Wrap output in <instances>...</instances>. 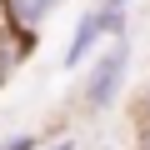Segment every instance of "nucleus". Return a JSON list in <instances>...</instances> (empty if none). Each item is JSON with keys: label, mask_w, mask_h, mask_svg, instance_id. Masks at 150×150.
I'll list each match as a JSON object with an SVG mask.
<instances>
[{"label": "nucleus", "mask_w": 150, "mask_h": 150, "mask_svg": "<svg viewBox=\"0 0 150 150\" xmlns=\"http://www.w3.org/2000/svg\"><path fill=\"white\" fill-rule=\"evenodd\" d=\"M125 75H130V40H110L90 65H85V85H80V105L90 115L110 110L120 95H125Z\"/></svg>", "instance_id": "1"}, {"label": "nucleus", "mask_w": 150, "mask_h": 150, "mask_svg": "<svg viewBox=\"0 0 150 150\" xmlns=\"http://www.w3.org/2000/svg\"><path fill=\"white\" fill-rule=\"evenodd\" d=\"M125 25H130L125 10H110V5H100V0H95V5H85V15L75 20V30H70V45H65L60 65H65V70H80V65L95 60L110 40H120Z\"/></svg>", "instance_id": "2"}, {"label": "nucleus", "mask_w": 150, "mask_h": 150, "mask_svg": "<svg viewBox=\"0 0 150 150\" xmlns=\"http://www.w3.org/2000/svg\"><path fill=\"white\" fill-rule=\"evenodd\" d=\"M65 5V0H0V25H5L10 40H20L25 50L35 45V35L50 25V15Z\"/></svg>", "instance_id": "3"}, {"label": "nucleus", "mask_w": 150, "mask_h": 150, "mask_svg": "<svg viewBox=\"0 0 150 150\" xmlns=\"http://www.w3.org/2000/svg\"><path fill=\"white\" fill-rule=\"evenodd\" d=\"M40 140H45V135H10L0 150H40Z\"/></svg>", "instance_id": "4"}, {"label": "nucleus", "mask_w": 150, "mask_h": 150, "mask_svg": "<svg viewBox=\"0 0 150 150\" xmlns=\"http://www.w3.org/2000/svg\"><path fill=\"white\" fill-rule=\"evenodd\" d=\"M40 150H80L75 135H55V140H40Z\"/></svg>", "instance_id": "5"}, {"label": "nucleus", "mask_w": 150, "mask_h": 150, "mask_svg": "<svg viewBox=\"0 0 150 150\" xmlns=\"http://www.w3.org/2000/svg\"><path fill=\"white\" fill-rule=\"evenodd\" d=\"M135 120L150 125V80H145V90H140V100H135Z\"/></svg>", "instance_id": "6"}, {"label": "nucleus", "mask_w": 150, "mask_h": 150, "mask_svg": "<svg viewBox=\"0 0 150 150\" xmlns=\"http://www.w3.org/2000/svg\"><path fill=\"white\" fill-rule=\"evenodd\" d=\"M135 150H150V125L135 120Z\"/></svg>", "instance_id": "7"}, {"label": "nucleus", "mask_w": 150, "mask_h": 150, "mask_svg": "<svg viewBox=\"0 0 150 150\" xmlns=\"http://www.w3.org/2000/svg\"><path fill=\"white\" fill-rule=\"evenodd\" d=\"M100 5H110V10H125V15H130V5H135V0H100Z\"/></svg>", "instance_id": "8"}]
</instances>
